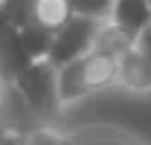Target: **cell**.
<instances>
[{"mask_svg": "<svg viewBox=\"0 0 151 145\" xmlns=\"http://www.w3.org/2000/svg\"><path fill=\"white\" fill-rule=\"evenodd\" d=\"M134 44H137V47H139V50L151 58V23H148V26H145V29H142L137 38H134Z\"/></svg>", "mask_w": 151, "mask_h": 145, "instance_id": "obj_13", "label": "cell"}, {"mask_svg": "<svg viewBox=\"0 0 151 145\" xmlns=\"http://www.w3.org/2000/svg\"><path fill=\"white\" fill-rule=\"evenodd\" d=\"M111 23L134 41V38L151 23L148 0H116V3H113V12H111Z\"/></svg>", "mask_w": 151, "mask_h": 145, "instance_id": "obj_5", "label": "cell"}, {"mask_svg": "<svg viewBox=\"0 0 151 145\" xmlns=\"http://www.w3.org/2000/svg\"><path fill=\"white\" fill-rule=\"evenodd\" d=\"M12 87L23 96V102L35 110V116L44 125H55L64 102H61V90H58V67L50 58H38L26 70L12 81Z\"/></svg>", "mask_w": 151, "mask_h": 145, "instance_id": "obj_2", "label": "cell"}, {"mask_svg": "<svg viewBox=\"0 0 151 145\" xmlns=\"http://www.w3.org/2000/svg\"><path fill=\"white\" fill-rule=\"evenodd\" d=\"M148 6H151V0H148Z\"/></svg>", "mask_w": 151, "mask_h": 145, "instance_id": "obj_16", "label": "cell"}, {"mask_svg": "<svg viewBox=\"0 0 151 145\" xmlns=\"http://www.w3.org/2000/svg\"><path fill=\"white\" fill-rule=\"evenodd\" d=\"M102 23L105 20L73 15L61 29H55V38H52V47H50V55L47 58L61 70L64 64H70V61L81 58V55L93 52L96 41H99V32H102Z\"/></svg>", "mask_w": 151, "mask_h": 145, "instance_id": "obj_3", "label": "cell"}, {"mask_svg": "<svg viewBox=\"0 0 151 145\" xmlns=\"http://www.w3.org/2000/svg\"><path fill=\"white\" fill-rule=\"evenodd\" d=\"M18 32H20L23 47L29 50V55H32L35 61L50 55L52 38H55V32H52V29H47V26H41V23H29V26H23V29H18Z\"/></svg>", "mask_w": 151, "mask_h": 145, "instance_id": "obj_8", "label": "cell"}, {"mask_svg": "<svg viewBox=\"0 0 151 145\" xmlns=\"http://www.w3.org/2000/svg\"><path fill=\"white\" fill-rule=\"evenodd\" d=\"M116 87L131 96H148L151 99V58L137 44H131L119 55L116 64Z\"/></svg>", "mask_w": 151, "mask_h": 145, "instance_id": "obj_4", "label": "cell"}, {"mask_svg": "<svg viewBox=\"0 0 151 145\" xmlns=\"http://www.w3.org/2000/svg\"><path fill=\"white\" fill-rule=\"evenodd\" d=\"M70 18H73L70 0H35V23H41V26L55 32Z\"/></svg>", "mask_w": 151, "mask_h": 145, "instance_id": "obj_7", "label": "cell"}, {"mask_svg": "<svg viewBox=\"0 0 151 145\" xmlns=\"http://www.w3.org/2000/svg\"><path fill=\"white\" fill-rule=\"evenodd\" d=\"M67 145H73V142H70V134H67Z\"/></svg>", "mask_w": 151, "mask_h": 145, "instance_id": "obj_15", "label": "cell"}, {"mask_svg": "<svg viewBox=\"0 0 151 145\" xmlns=\"http://www.w3.org/2000/svg\"><path fill=\"white\" fill-rule=\"evenodd\" d=\"M70 142L73 145H128L131 134H125L119 128H108V125H87V128L73 131Z\"/></svg>", "mask_w": 151, "mask_h": 145, "instance_id": "obj_6", "label": "cell"}, {"mask_svg": "<svg viewBox=\"0 0 151 145\" xmlns=\"http://www.w3.org/2000/svg\"><path fill=\"white\" fill-rule=\"evenodd\" d=\"M6 29H9V20L3 15V0H0V32H6Z\"/></svg>", "mask_w": 151, "mask_h": 145, "instance_id": "obj_14", "label": "cell"}, {"mask_svg": "<svg viewBox=\"0 0 151 145\" xmlns=\"http://www.w3.org/2000/svg\"><path fill=\"white\" fill-rule=\"evenodd\" d=\"M29 134H23L18 128L9 125V116H6V90L0 84V145H23Z\"/></svg>", "mask_w": 151, "mask_h": 145, "instance_id": "obj_11", "label": "cell"}, {"mask_svg": "<svg viewBox=\"0 0 151 145\" xmlns=\"http://www.w3.org/2000/svg\"><path fill=\"white\" fill-rule=\"evenodd\" d=\"M3 15L9 20V26L23 29L35 23V0H3Z\"/></svg>", "mask_w": 151, "mask_h": 145, "instance_id": "obj_9", "label": "cell"}, {"mask_svg": "<svg viewBox=\"0 0 151 145\" xmlns=\"http://www.w3.org/2000/svg\"><path fill=\"white\" fill-rule=\"evenodd\" d=\"M113 3L116 0H70V9H73V15H81V18L111 20Z\"/></svg>", "mask_w": 151, "mask_h": 145, "instance_id": "obj_10", "label": "cell"}, {"mask_svg": "<svg viewBox=\"0 0 151 145\" xmlns=\"http://www.w3.org/2000/svg\"><path fill=\"white\" fill-rule=\"evenodd\" d=\"M23 145H67V134H61L55 125H41L26 136Z\"/></svg>", "mask_w": 151, "mask_h": 145, "instance_id": "obj_12", "label": "cell"}, {"mask_svg": "<svg viewBox=\"0 0 151 145\" xmlns=\"http://www.w3.org/2000/svg\"><path fill=\"white\" fill-rule=\"evenodd\" d=\"M116 64H119V58L102 52V50H93V52L64 64L58 70V90H61L64 108L105 90V87H113L116 84Z\"/></svg>", "mask_w": 151, "mask_h": 145, "instance_id": "obj_1", "label": "cell"}]
</instances>
